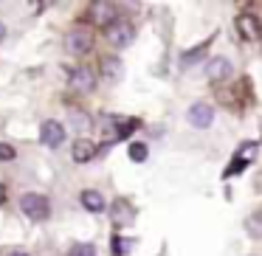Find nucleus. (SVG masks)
Returning <instances> with one entry per match:
<instances>
[{"instance_id": "obj_1", "label": "nucleus", "mask_w": 262, "mask_h": 256, "mask_svg": "<svg viewBox=\"0 0 262 256\" xmlns=\"http://www.w3.org/2000/svg\"><path fill=\"white\" fill-rule=\"evenodd\" d=\"M93 48V34L91 29H74L65 34V51L71 54V57H82V54H88Z\"/></svg>"}, {"instance_id": "obj_2", "label": "nucleus", "mask_w": 262, "mask_h": 256, "mask_svg": "<svg viewBox=\"0 0 262 256\" xmlns=\"http://www.w3.org/2000/svg\"><path fill=\"white\" fill-rule=\"evenodd\" d=\"M20 211H23L29 220H46L48 217V200L42 194H23L20 197Z\"/></svg>"}, {"instance_id": "obj_3", "label": "nucleus", "mask_w": 262, "mask_h": 256, "mask_svg": "<svg viewBox=\"0 0 262 256\" xmlns=\"http://www.w3.org/2000/svg\"><path fill=\"white\" fill-rule=\"evenodd\" d=\"M133 37H136V29H133L130 20H119V23H113V26L107 29V40L113 42V45H119V48L130 45Z\"/></svg>"}, {"instance_id": "obj_4", "label": "nucleus", "mask_w": 262, "mask_h": 256, "mask_svg": "<svg viewBox=\"0 0 262 256\" xmlns=\"http://www.w3.org/2000/svg\"><path fill=\"white\" fill-rule=\"evenodd\" d=\"M91 20L96 26L110 29L113 23H119V9H116L113 3H93L91 6Z\"/></svg>"}, {"instance_id": "obj_5", "label": "nucleus", "mask_w": 262, "mask_h": 256, "mask_svg": "<svg viewBox=\"0 0 262 256\" xmlns=\"http://www.w3.org/2000/svg\"><path fill=\"white\" fill-rule=\"evenodd\" d=\"M40 141L46 144V147L57 149L59 144L65 141V127L59 124V121H42L40 124Z\"/></svg>"}, {"instance_id": "obj_6", "label": "nucleus", "mask_w": 262, "mask_h": 256, "mask_svg": "<svg viewBox=\"0 0 262 256\" xmlns=\"http://www.w3.org/2000/svg\"><path fill=\"white\" fill-rule=\"evenodd\" d=\"M189 121H192L198 130L211 127V121H214V110H211V104H206V102L192 104V107H189Z\"/></svg>"}, {"instance_id": "obj_7", "label": "nucleus", "mask_w": 262, "mask_h": 256, "mask_svg": "<svg viewBox=\"0 0 262 256\" xmlns=\"http://www.w3.org/2000/svg\"><path fill=\"white\" fill-rule=\"evenodd\" d=\"M231 74H234V68L226 57H214L206 65V76H209L211 82H226V79H231Z\"/></svg>"}, {"instance_id": "obj_8", "label": "nucleus", "mask_w": 262, "mask_h": 256, "mask_svg": "<svg viewBox=\"0 0 262 256\" xmlns=\"http://www.w3.org/2000/svg\"><path fill=\"white\" fill-rule=\"evenodd\" d=\"M110 220H113L116 228L130 225V222L136 220V217H133V205L127 203V200H116V203L110 205Z\"/></svg>"}, {"instance_id": "obj_9", "label": "nucleus", "mask_w": 262, "mask_h": 256, "mask_svg": "<svg viewBox=\"0 0 262 256\" xmlns=\"http://www.w3.org/2000/svg\"><path fill=\"white\" fill-rule=\"evenodd\" d=\"M237 29H239V34L245 37V40H256L259 37V20H256V14H239L237 17Z\"/></svg>"}, {"instance_id": "obj_10", "label": "nucleus", "mask_w": 262, "mask_h": 256, "mask_svg": "<svg viewBox=\"0 0 262 256\" xmlns=\"http://www.w3.org/2000/svg\"><path fill=\"white\" fill-rule=\"evenodd\" d=\"M96 152H99V149H96V144H93V141H88V138H79V141L74 144V152H71V155H74V160H76V164H88V160H93V158H96Z\"/></svg>"}, {"instance_id": "obj_11", "label": "nucleus", "mask_w": 262, "mask_h": 256, "mask_svg": "<svg viewBox=\"0 0 262 256\" xmlns=\"http://www.w3.org/2000/svg\"><path fill=\"white\" fill-rule=\"evenodd\" d=\"M71 85H74V90H79V93L93 90V85H96V79H93V71H91V68H76L74 76H71Z\"/></svg>"}, {"instance_id": "obj_12", "label": "nucleus", "mask_w": 262, "mask_h": 256, "mask_svg": "<svg viewBox=\"0 0 262 256\" xmlns=\"http://www.w3.org/2000/svg\"><path fill=\"white\" fill-rule=\"evenodd\" d=\"M99 68H102L104 79H110V82L121 79V74H124V68H121V59H119V57H104Z\"/></svg>"}, {"instance_id": "obj_13", "label": "nucleus", "mask_w": 262, "mask_h": 256, "mask_svg": "<svg viewBox=\"0 0 262 256\" xmlns=\"http://www.w3.org/2000/svg\"><path fill=\"white\" fill-rule=\"evenodd\" d=\"M82 205H85L88 211H102L104 208L102 192H96V189H85V192H82Z\"/></svg>"}, {"instance_id": "obj_14", "label": "nucleus", "mask_w": 262, "mask_h": 256, "mask_svg": "<svg viewBox=\"0 0 262 256\" xmlns=\"http://www.w3.org/2000/svg\"><path fill=\"white\" fill-rule=\"evenodd\" d=\"M211 40H214V34H211V37H209V40H206V42H200L198 48H192V51H186V57H183V65H194V62H198V59H200V54H203L206 48L211 45Z\"/></svg>"}, {"instance_id": "obj_15", "label": "nucleus", "mask_w": 262, "mask_h": 256, "mask_svg": "<svg viewBox=\"0 0 262 256\" xmlns=\"http://www.w3.org/2000/svg\"><path fill=\"white\" fill-rule=\"evenodd\" d=\"M245 231H248L251 237H262V214L248 217V220H245Z\"/></svg>"}, {"instance_id": "obj_16", "label": "nucleus", "mask_w": 262, "mask_h": 256, "mask_svg": "<svg viewBox=\"0 0 262 256\" xmlns=\"http://www.w3.org/2000/svg\"><path fill=\"white\" fill-rule=\"evenodd\" d=\"M68 256H96V248H93L91 242H76Z\"/></svg>"}, {"instance_id": "obj_17", "label": "nucleus", "mask_w": 262, "mask_h": 256, "mask_svg": "<svg viewBox=\"0 0 262 256\" xmlns=\"http://www.w3.org/2000/svg\"><path fill=\"white\" fill-rule=\"evenodd\" d=\"M147 155H149V149L144 144H130V160L141 164V160H147Z\"/></svg>"}, {"instance_id": "obj_18", "label": "nucleus", "mask_w": 262, "mask_h": 256, "mask_svg": "<svg viewBox=\"0 0 262 256\" xmlns=\"http://www.w3.org/2000/svg\"><path fill=\"white\" fill-rule=\"evenodd\" d=\"M245 164H248V160H245V158H237V160H231V166H228V169H226V177H231V175H239Z\"/></svg>"}, {"instance_id": "obj_19", "label": "nucleus", "mask_w": 262, "mask_h": 256, "mask_svg": "<svg viewBox=\"0 0 262 256\" xmlns=\"http://www.w3.org/2000/svg\"><path fill=\"white\" fill-rule=\"evenodd\" d=\"M14 147H9V144H0V160H14Z\"/></svg>"}, {"instance_id": "obj_20", "label": "nucleus", "mask_w": 262, "mask_h": 256, "mask_svg": "<svg viewBox=\"0 0 262 256\" xmlns=\"http://www.w3.org/2000/svg\"><path fill=\"white\" fill-rule=\"evenodd\" d=\"M71 119H74L76 127H88V115L85 113H71Z\"/></svg>"}, {"instance_id": "obj_21", "label": "nucleus", "mask_w": 262, "mask_h": 256, "mask_svg": "<svg viewBox=\"0 0 262 256\" xmlns=\"http://www.w3.org/2000/svg\"><path fill=\"white\" fill-rule=\"evenodd\" d=\"M130 250V242H121V239H116V253H127Z\"/></svg>"}, {"instance_id": "obj_22", "label": "nucleus", "mask_w": 262, "mask_h": 256, "mask_svg": "<svg viewBox=\"0 0 262 256\" xmlns=\"http://www.w3.org/2000/svg\"><path fill=\"white\" fill-rule=\"evenodd\" d=\"M3 200H6V189L0 186V203H3Z\"/></svg>"}, {"instance_id": "obj_23", "label": "nucleus", "mask_w": 262, "mask_h": 256, "mask_svg": "<svg viewBox=\"0 0 262 256\" xmlns=\"http://www.w3.org/2000/svg\"><path fill=\"white\" fill-rule=\"evenodd\" d=\"M9 256H29V253H23V250H12Z\"/></svg>"}, {"instance_id": "obj_24", "label": "nucleus", "mask_w": 262, "mask_h": 256, "mask_svg": "<svg viewBox=\"0 0 262 256\" xmlns=\"http://www.w3.org/2000/svg\"><path fill=\"white\" fill-rule=\"evenodd\" d=\"M3 34H6V26L0 23V40H3Z\"/></svg>"}]
</instances>
